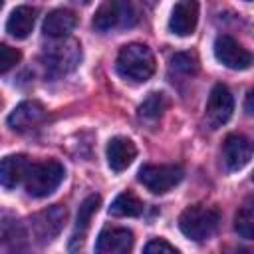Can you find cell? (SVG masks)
Returning <instances> with one entry per match:
<instances>
[{"instance_id":"cell-7","label":"cell","mask_w":254,"mask_h":254,"mask_svg":"<svg viewBox=\"0 0 254 254\" xmlns=\"http://www.w3.org/2000/svg\"><path fill=\"white\" fill-rule=\"evenodd\" d=\"M65 218H67L65 206L52 204V206H48V208H44L32 216V220H30L32 234L40 242H50L60 234V230L65 224Z\"/></svg>"},{"instance_id":"cell-2","label":"cell","mask_w":254,"mask_h":254,"mask_svg":"<svg viewBox=\"0 0 254 254\" xmlns=\"http://www.w3.org/2000/svg\"><path fill=\"white\" fill-rule=\"evenodd\" d=\"M81 60V46L77 40L64 36V38H52V42L42 52V62L50 73L64 75L77 67Z\"/></svg>"},{"instance_id":"cell-18","label":"cell","mask_w":254,"mask_h":254,"mask_svg":"<svg viewBox=\"0 0 254 254\" xmlns=\"http://www.w3.org/2000/svg\"><path fill=\"white\" fill-rule=\"evenodd\" d=\"M234 230L246 240H254V196L244 198L234 214Z\"/></svg>"},{"instance_id":"cell-4","label":"cell","mask_w":254,"mask_h":254,"mask_svg":"<svg viewBox=\"0 0 254 254\" xmlns=\"http://www.w3.org/2000/svg\"><path fill=\"white\" fill-rule=\"evenodd\" d=\"M64 177H65L64 165L56 159H48V161L30 165V169L26 173V179H24V187H26L28 194H32L36 198H42V196L52 194L60 187Z\"/></svg>"},{"instance_id":"cell-14","label":"cell","mask_w":254,"mask_h":254,"mask_svg":"<svg viewBox=\"0 0 254 254\" xmlns=\"http://www.w3.org/2000/svg\"><path fill=\"white\" fill-rule=\"evenodd\" d=\"M135 157H137V147L131 139H127V137L109 139V143H107V163L115 173L125 171L133 163Z\"/></svg>"},{"instance_id":"cell-12","label":"cell","mask_w":254,"mask_h":254,"mask_svg":"<svg viewBox=\"0 0 254 254\" xmlns=\"http://www.w3.org/2000/svg\"><path fill=\"white\" fill-rule=\"evenodd\" d=\"M46 117V109L40 101H22L20 105L14 107V111L8 115V125L14 131H28L40 125Z\"/></svg>"},{"instance_id":"cell-21","label":"cell","mask_w":254,"mask_h":254,"mask_svg":"<svg viewBox=\"0 0 254 254\" xmlns=\"http://www.w3.org/2000/svg\"><path fill=\"white\" fill-rule=\"evenodd\" d=\"M99 204H101V196L99 194H91L81 202V206L77 210V220H75V228L79 232V238H83L85 230L89 228V222H91L93 214L99 210Z\"/></svg>"},{"instance_id":"cell-17","label":"cell","mask_w":254,"mask_h":254,"mask_svg":"<svg viewBox=\"0 0 254 254\" xmlns=\"http://www.w3.org/2000/svg\"><path fill=\"white\" fill-rule=\"evenodd\" d=\"M34 24H36V8L18 6L10 12L6 20V32L16 40H24L30 36Z\"/></svg>"},{"instance_id":"cell-20","label":"cell","mask_w":254,"mask_h":254,"mask_svg":"<svg viewBox=\"0 0 254 254\" xmlns=\"http://www.w3.org/2000/svg\"><path fill=\"white\" fill-rule=\"evenodd\" d=\"M167 105H169L167 95L163 91H153V93H149L145 97V101L139 105L137 111H139V117L143 121H157L165 113Z\"/></svg>"},{"instance_id":"cell-15","label":"cell","mask_w":254,"mask_h":254,"mask_svg":"<svg viewBox=\"0 0 254 254\" xmlns=\"http://www.w3.org/2000/svg\"><path fill=\"white\" fill-rule=\"evenodd\" d=\"M30 161L26 155H8L2 159L0 165V183L4 189H14L18 183L26 179V173L30 169Z\"/></svg>"},{"instance_id":"cell-24","label":"cell","mask_w":254,"mask_h":254,"mask_svg":"<svg viewBox=\"0 0 254 254\" xmlns=\"http://www.w3.org/2000/svg\"><path fill=\"white\" fill-rule=\"evenodd\" d=\"M177 252L179 250L173 244H169L167 240H163V238H153L145 246V254H177Z\"/></svg>"},{"instance_id":"cell-3","label":"cell","mask_w":254,"mask_h":254,"mask_svg":"<svg viewBox=\"0 0 254 254\" xmlns=\"http://www.w3.org/2000/svg\"><path fill=\"white\" fill-rule=\"evenodd\" d=\"M220 222V214L216 208L204 206V204H192L189 208H185L179 216V228L181 232L194 240V242H202L208 240Z\"/></svg>"},{"instance_id":"cell-11","label":"cell","mask_w":254,"mask_h":254,"mask_svg":"<svg viewBox=\"0 0 254 254\" xmlns=\"http://www.w3.org/2000/svg\"><path fill=\"white\" fill-rule=\"evenodd\" d=\"M196 24H198V2L196 0L177 2L169 18V30L175 36H190Z\"/></svg>"},{"instance_id":"cell-6","label":"cell","mask_w":254,"mask_h":254,"mask_svg":"<svg viewBox=\"0 0 254 254\" xmlns=\"http://www.w3.org/2000/svg\"><path fill=\"white\" fill-rule=\"evenodd\" d=\"M133 22H135V10L129 0H105L93 16V28L99 32L125 28L131 26Z\"/></svg>"},{"instance_id":"cell-28","label":"cell","mask_w":254,"mask_h":254,"mask_svg":"<svg viewBox=\"0 0 254 254\" xmlns=\"http://www.w3.org/2000/svg\"><path fill=\"white\" fill-rule=\"evenodd\" d=\"M252 181H254V175H252Z\"/></svg>"},{"instance_id":"cell-27","label":"cell","mask_w":254,"mask_h":254,"mask_svg":"<svg viewBox=\"0 0 254 254\" xmlns=\"http://www.w3.org/2000/svg\"><path fill=\"white\" fill-rule=\"evenodd\" d=\"M246 2H254V0H246Z\"/></svg>"},{"instance_id":"cell-10","label":"cell","mask_w":254,"mask_h":254,"mask_svg":"<svg viewBox=\"0 0 254 254\" xmlns=\"http://www.w3.org/2000/svg\"><path fill=\"white\" fill-rule=\"evenodd\" d=\"M254 155V143L240 133H230L222 145V159L230 171H238L250 163Z\"/></svg>"},{"instance_id":"cell-25","label":"cell","mask_w":254,"mask_h":254,"mask_svg":"<svg viewBox=\"0 0 254 254\" xmlns=\"http://www.w3.org/2000/svg\"><path fill=\"white\" fill-rule=\"evenodd\" d=\"M244 111H246L248 115H254V87L248 89V93H246V97H244Z\"/></svg>"},{"instance_id":"cell-9","label":"cell","mask_w":254,"mask_h":254,"mask_svg":"<svg viewBox=\"0 0 254 254\" xmlns=\"http://www.w3.org/2000/svg\"><path fill=\"white\" fill-rule=\"evenodd\" d=\"M232 111H234V97L230 93V89L222 83H216L208 95V101H206V111H204V117L208 121V125L212 129L224 125L230 117H232Z\"/></svg>"},{"instance_id":"cell-5","label":"cell","mask_w":254,"mask_h":254,"mask_svg":"<svg viewBox=\"0 0 254 254\" xmlns=\"http://www.w3.org/2000/svg\"><path fill=\"white\" fill-rule=\"evenodd\" d=\"M183 175L179 165H143L137 179L153 194H165L183 181Z\"/></svg>"},{"instance_id":"cell-16","label":"cell","mask_w":254,"mask_h":254,"mask_svg":"<svg viewBox=\"0 0 254 254\" xmlns=\"http://www.w3.org/2000/svg\"><path fill=\"white\" fill-rule=\"evenodd\" d=\"M75 26H77V16L71 10L58 8L46 16L44 34L50 38H64V36H69Z\"/></svg>"},{"instance_id":"cell-1","label":"cell","mask_w":254,"mask_h":254,"mask_svg":"<svg viewBox=\"0 0 254 254\" xmlns=\"http://www.w3.org/2000/svg\"><path fill=\"white\" fill-rule=\"evenodd\" d=\"M115 65L121 77L143 83L155 73V56L145 44H127L119 50Z\"/></svg>"},{"instance_id":"cell-23","label":"cell","mask_w":254,"mask_h":254,"mask_svg":"<svg viewBox=\"0 0 254 254\" xmlns=\"http://www.w3.org/2000/svg\"><path fill=\"white\" fill-rule=\"evenodd\" d=\"M20 58H22V54L18 50L2 44L0 46V73H6L10 67H14L20 62Z\"/></svg>"},{"instance_id":"cell-22","label":"cell","mask_w":254,"mask_h":254,"mask_svg":"<svg viewBox=\"0 0 254 254\" xmlns=\"http://www.w3.org/2000/svg\"><path fill=\"white\" fill-rule=\"evenodd\" d=\"M171 65L183 75H194L198 71V56L196 52H179L171 58Z\"/></svg>"},{"instance_id":"cell-8","label":"cell","mask_w":254,"mask_h":254,"mask_svg":"<svg viewBox=\"0 0 254 254\" xmlns=\"http://www.w3.org/2000/svg\"><path fill=\"white\" fill-rule=\"evenodd\" d=\"M214 58L228 69H248L252 65V54L228 34L214 40Z\"/></svg>"},{"instance_id":"cell-13","label":"cell","mask_w":254,"mask_h":254,"mask_svg":"<svg viewBox=\"0 0 254 254\" xmlns=\"http://www.w3.org/2000/svg\"><path fill=\"white\" fill-rule=\"evenodd\" d=\"M133 248V232L127 228H105L99 232L95 252L99 254H125Z\"/></svg>"},{"instance_id":"cell-19","label":"cell","mask_w":254,"mask_h":254,"mask_svg":"<svg viewBox=\"0 0 254 254\" xmlns=\"http://www.w3.org/2000/svg\"><path fill=\"white\" fill-rule=\"evenodd\" d=\"M141 212H143V202L131 190H125V192L117 194L115 200L109 206L111 216H139Z\"/></svg>"},{"instance_id":"cell-26","label":"cell","mask_w":254,"mask_h":254,"mask_svg":"<svg viewBox=\"0 0 254 254\" xmlns=\"http://www.w3.org/2000/svg\"><path fill=\"white\" fill-rule=\"evenodd\" d=\"M75 2H81V4H89L91 0H75Z\"/></svg>"}]
</instances>
